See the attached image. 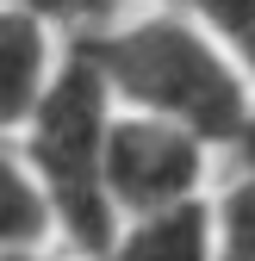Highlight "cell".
Wrapping results in <instances>:
<instances>
[{
  "label": "cell",
  "mask_w": 255,
  "mask_h": 261,
  "mask_svg": "<svg viewBox=\"0 0 255 261\" xmlns=\"http://www.w3.org/2000/svg\"><path fill=\"white\" fill-rule=\"evenodd\" d=\"M0 261H81V255H69V249H25V255H0Z\"/></svg>",
  "instance_id": "cell-10"
},
{
  "label": "cell",
  "mask_w": 255,
  "mask_h": 261,
  "mask_svg": "<svg viewBox=\"0 0 255 261\" xmlns=\"http://www.w3.org/2000/svg\"><path fill=\"white\" fill-rule=\"evenodd\" d=\"M212 261H255V174L243 168L212 193Z\"/></svg>",
  "instance_id": "cell-6"
},
{
  "label": "cell",
  "mask_w": 255,
  "mask_h": 261,
  "mask_svg": "<svg viewBox=\"0 0 255 261\" xmlns=\"http://www.w3.org/2000/svg\"><path fill=\"white\" fill-rule=\"evenodd\" d=\"M143 7H187V0H143Z\"/></svg>",
  "instance_id": "cell-12"
},
{
  "label": "cell",
  "mask_w": 255,
  "mask_h": 261,
  "mask_svg": "<svg viewBox=\"0 0 255 261\" xmlns=\"http://www.w3.org/2000/svg\"><path fill=\"white\" fill-rule=\"evenodd\" d=\"M0 7H25V13H44V19H56V25L81 13V7H75V0H0Z\"/></svg>",
  "instance_id": "cell-8"
},
{
  "label": "cell",
  "mask_w": 255,
  "mask_h": 261,
  "mask_svg": "<svg viewBox=\"0 0 255 261\" xmlns=\"http://www.w3.org/2000/svg\"><path fill=\"white\" fill-rule=\"evenodd\" d=\"M106 118H112V93L100 87V75L87 69V56L69 38L44 100L19 124L13 149L50 205L56 243L81 261H100L118 230V218L106 205Z\"/></svg>",
  "instance_id": "cell-2"
},
{
  "label": "cell",
  "mask_w": 255,
  "mask_h": 261,
  "mask_svg": "<svg viewBox=\"0 0 255 261\" xmlns=\"http://www.w3.org/2000/svg\"><path fill=\"white\" fill-rule=\"evenodd\" d=\"M181 13H193L218 44H237L243 31H255V0H187Z\"/></svg>",
  "instance_id": "cell-7"
},
{
  "label": "cell",
  "mask_w": 255,
  "mask_h": 261,
  "mask_svg": "<svg viewBox=\"0 0 255 261\" xmlns=\"http://www.w3.org/2000/svg\"><path fill=\"white\" fill-rule=\"evenodd\" d=\"M62 50L69 44H56V19L0 7V143H13L19 124L31 118V106L44 100Z\"/></svg>",
  "instance_id": "cell-4"
},
{
  "label": "cell",
  "mask_w": 255,
  "mask_h": 261,
  "mask_svg": "<svg viewBox=\"0 0 255 261\" xmlns=\"http://www.w3.org/2000/svg\"><path fill=\"white\" fill-rule=\"evenodd\" d=\"M212 168H218V155L193 130L112 106V118H106V205L118 224L212 199Z\"/></svg>",
  "instance_id": "cell-3"
},
{
  "label": "cell",
  "mask_w": 255,
  "mask_h": 261,
  "mask_svg": "<svg viewBox=\"0 0 255 261\" xmlns=\"http://www.w3.org/2000/svg\"><path fill=\"white\" fill-rule=\"evenodd\" d=\"M75 50L112 93V106L193 130L212 155H224L255 112V87L237 75L231 50L181 7L106 13L75 31Z\"/></svg>",
  "instance_id": "cell-1"
},
{
  "label": "cell",
  "mask_w": 255,
  "mask_h": 261,
  "mask_svg": "<svg viewBox=\"0 0 255 261\" xmlns=\"http://www.w3.org/2000/svg\"><path fill=\"white\" fill-rule=\"evenodd\" d=\"M224 50H231V62H237V75L255 87V31H243V38H237V44H224Z\"/></svg>",
  "instance_id": "cell-9"
},
{
  "label": "cell",
  "mask_w": 255,
  "mask_h": 261,
  "mask_svg": "<svg viewBox=\"0 0 255 261\" xmlns=\"http://www.w3.org/2000/svg\"><path fill=\"white\" fill-rule=\"evenodd\" d=\"M81 13H93V19H106V13H118V0H75Z\"/></svg>",
  "instance_id": "cell-11"
},
{
  "label": "cell",
  "mask_w": 255,
  "mask_h": 261,
  "mask_svg": "<svg viewBox=\"0 0 255 261\" xmlns=\"http://www.w3.org/2000/svg\"><path fill=\"white\" fill-rule=\"evenodd\" d=\"M50 243H56V224H50L38 180H31L13 143H0V255H25V249H50Z\"/></svg>",
  "instance_id": "cell-5"
}]
</instances>
